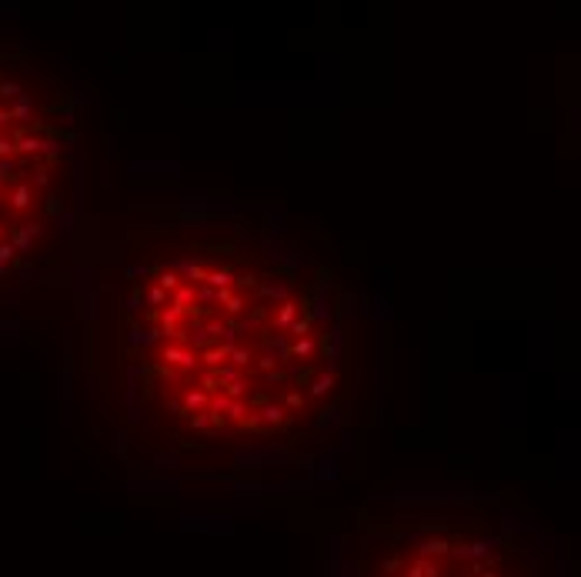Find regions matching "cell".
Returning a JSON list of instances; mask_svg holds the SVG:
<instances>
[{
    "mask_svg": "<svg viewBox=\"0 0 581 577\" xmlns=\"http://www.w3.org/2000/svg\"><path fill=\"white\" fill-rule=\"evenodd\" d=\"M91 187V110L24 37L0 34V317L74 251Z\"/></svg>",
    "mask_w": 581,
    "mask_h": 577,
    "instance_id": "obj_2",
    "label": "cell"
},
{
    "mask_svg": "<svg viewBox=\"0 0 581 577\" xmlns=\"http://www.w3.org/2000/svg\"><path fill=\"white\" fill-rule=\"evenodd\" d=\"M80 360L114 461L191 494L314 487L371 414L351 284L268 210L127 204L91 267Z\"/></svg>",
    "mask_w": 581,
    "mask_h": 577,
    "instance_id": "obj_1",
    "label": "cell"
},
{
    "mask_svg": "<svg viewBox=\"0 0 581 577\" xmlns=\"http://www.w3.org/2000/svg\"><path fill=\"white\" fill-rule=\"evenodd\" d=\"M324 577H571L552 530L501 494L398 491L344 511Z\"/></svg>",
    "mask_w": 581,
    "mask_h": 577,
    "instance_id": "obj_3",
    "label": "cell"
}]
</instances>
